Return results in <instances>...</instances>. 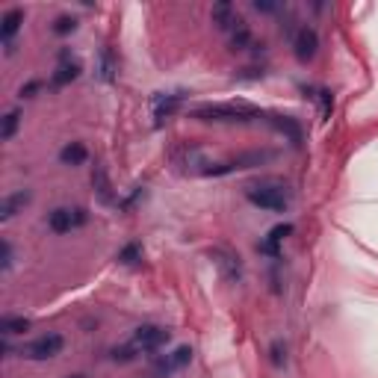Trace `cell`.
Listing matches in <instances>:
<instances>
[{"label": "cell", "mask_w": 378, "mask_h": 378, "mask_svg": "<svg viewBox=\"0 0 378 378\" xmlns=\"http://www.w3.org/2000/svg\"><path fill=\"white\" fill-rule=\"evenodd\" d=\"M21 24H24V12L21 9H9L6 15H4V27H0V39H4V45L6 50L12 53V39H15V33L21 30Z\"/></svg>", "instance_id": "obj_12"}, {"label": "cell", "mask_w": 378, "mask_h": 378, "mask_svg": "<svg viewBox=\"0 0 378 378\" xmlns=\"http://www.w3.org/2000/svg\"><path fill=\"white\" fill-rule=\"evenodd\" d=\"M180 101H184V95H180V92L157 95V101H154V119H157V124H163L166 119H172L175 109L180 107Z\"/></svg>", "instance_id": "obj_11"}, {"label": "cell", "mask_w": 378, "mask_h": 378, "mask_svg": "<svg viewBox=\"0 0 378 378\" xmlns=\"http://www.w3.org/2000/svg\"><path fill=\"white\" fill-rule=\"evenodd\" d=\"M86 148H83L80 142H68L62 151H60V160L65 163V166H80V163H86Z\"/></svg>", "instance_id": "obj_16"}, {"label": "cell", "mask_w": 378, "mask_h": 378, "mask_svg": "<svg viewBox=\"0 0 378 378\" xmlns=\"http://www.w3.org/2000/svg\"><path fill=\"white\" fill-rule=\"evenodd\" d=\"M77 74H80V62H77V60H72V53H68V50H62L57 74L50 77V86H57V89H60V86H65V83L77 80Z\"/></svg>", "instance_id": "obj_10"}, {"label": "cell", "mask_w": 378, "mask_h": 378, "mask_svg": "<svg viewBox=\"0 0 378 378\" xmlns=\"http://www.w3.org/2000/svg\"><path fill=\"white\" fill-rule=\"evenodd\" d=\"M18 121H21V113H18V109H12V113H6L4 124H0V139H12V136H15Z\"/></svg>", "instance_id": "obj_20"}, {"label": "cell", "mask_w": 378, "mask_h": 378, "mask_svg": "<svg viewBox=\"0 0 378 378\" xmlns=\"http://www.w3.org/2000/svg\"><path fill=\"white\" fill-rule=\"evenodd\" d=\"M39 92V83L33 80V83H27V86H21V97H33Z\"/></svg>", "instance_id": "obj_26"}, {"label": "cell", "mask_w": 378, "mask_h": 378, "mask_svg": "<svg viewBox=\"0 0 378 378\" xmlns=\"http://www.w3.org/2000/svg\"><path fill=\"white\" fill-rule=\"evenodd\" d=\"M72 378H83V375H72Z\"/></svg>", "instance_id": "obj_28"}, {"label": "cell", "mask_w": 378, "mask_h": 378, "mask_svg": "<svg viewBox=\"0 0 378 378\" xmlns=\"http://www.w3.org/2000/svg\"><path fill=\"white\" fill-rule=\"evenodd\" d=\"M292 50H296L299 62H311L319 50V36L313 27H299L296 36H292Z\"/></svg>", "instance_id": "obj_6"}, {"label": "cell", "mask_w": 378, "mask_h": 378, "mask_svg": "<svg viewBox=\"0 0 378 378\" xmlns=\"http://www.w3.org/2000/svg\"><path fill=\"white\" fill-rule=\"evenodd\" d=\"M269 355H272V363H275V367H284V363H287V346H284L281 340H275L272 349H269Z\"/></svg>", "instance_id": "obj_22"}, {"label": "cell", "mask_w": 378, "mask_h": 378, "mask_svg": "<svg viewBox=\"0 0 378 378\" xmlns=\"http://www.w3.org/2000/svg\"><path fill=\"white\" fill-rule=\"evenodd\" d=\"M27 328H30V319H24V316H4L0 319V331L6 334H24Z\"/></svg>", "instance_id": "obj_18"}, {"label": "cell", "mask_w": 378, "mask_h": 378, "mask_svg": "<svg viewBox=\"0 0 378 378\" xmlns=\"http://www.w3.org/2000/svg\"><path fill=\"white\" fill-rule=\"evenodd\" d=\"M60 352H62V337L60 334H45V337H36L33 343H27L21 349V355L30 358V360H50V358H57Z\"/></svg>", "instance_id": "obj_4"}, {"label": "cell", "mask_w": 378, "mask_h": 378, "mask_svg": "<svg viewBox=\"0 0 378 378\" xmlns=\"http://www.w3.org/2000/svg\"><path fill=\"white\" fill-rule=\"evenodd\" d=\"M290 234H292V225H278V228H272L269 234H266V240L257 245V251H260V255H266V257H278V255H281L284 236H290Z\"/></svg>", "instance_id": "obj_9"}, {"label": "cell", "mask_w": 378, "mask_h": 378, "mask_svg": "<svg viewBox=\"0 0 378 378\" xmlns=\"http://www.w3.org/2000/svg\"><path fill=\"white\" fill-rule=\"evenodd\" d=\"M263 113L257 107L248 104H204L192 109V119L198 121H225V124H243V121H255Z\"/></svg>", "instance_id": "obj_1"}, {"label": "cell", "mask_w": 378, "mask_h": 378, "mask_svg": "<svg viewBox=\"0 0 378 378\" xmlns=\"http://www.w3.org/2000/svg\"><path fill=\"white\" fill-rule=\"evenodd\" d=\"M169 337H172V334L166 328L142 325L133 334V346H136V352H157V349H163L166 343H169Z\"/></svg>", "instance_id": "obj_5"}, {"label": "cell", "mask_w": 378, "mask_h": 378, "mask_svg": "<svg viewBox=\"0 0 378 378\" xmlns=\"http://www.w3.org/2000/svg\"><path fill=\"white\" fill-rule=\"evenodd\" d=\"M0 251H4V269H9V266H12V245L4 243V245H0Z\"/></svg>", "instance_id": "obj_25"}, {"label": "cell", "mask_w": 378, "mask_h": 378, "mask_svg": "<svg viewBox=\"0 0 378 378\" xmlns=\"http://www.w3.org/2000/svg\"><path fill=\"white\" fill-rule=\"evenodd\" d=\"M119 260H121V263H136V260H142V245H139V243L124 245V248L119 251Z\"/></svg>", "instance_id": "obj_21"}, {"label": "cell", "mask_w": 378, "mask_h": 378, "mask_svg": "<svg viewBox=\"0 0 378 378\" xmlns=\"http://www.w3.org/2000/svg\"><path fill=\"white\" fill-rule=\"evenodd\" d=\"M213 260L228 281H240V275H243L240 255H234V251H228V248H213Z\"/></svg>", "instance_id": "obj_8"}, {"label": "cell", "mask_w": 378, "mask_h": 378, "mask_svg": "<svg viewBox=\"0 0 378 378\" xmlns=\"http://www.w3.org/2000/svg\"><path fill=\"white\" fill-rule=\"evenodd\" d=\"M92 184H95V189H97V195H101V201H113V192H109V189H113V187H109V180H107V172L101 169V166H97V169L92 172Z\"/></svg>", "instance_id": "obj_17"}, {"label": "cell", "mask_w": 378, "mask_h": 378, "mask_svg": "<svg viewBox=\"0 0 378 378\" xmlns=\"http://www.w3.org/2000/svg\"><path fill=\"white\" fill-rule=\"evenodd\" d=\"M255 9H260V12H275L278 6H275V4H255Z\"/></svg>", "instance_id": "obj_27"}, {"label": "cell", "mask_w": 378, "mask_h": 378, "mask_svg": "<svg viewBox=\"0 0 378 378\" xmlns=\"http://www.w3.org/2000/svg\"><path fill=\"white\" fill-rule=\"evenodd\" d=\"M248 201L255 207H263V210H272V213H278V210H287L290 204V192L287 187L281 184H272V180H266V184H255L248 187Z\"/></svg>", "instance_id": "obj_2"}, {"label": "cell", "mask_w": 378, "mask_h": 378, "mask_svg": "<svg viewBox=\"0 0 378 378\" xmlns=\"http://www.w3.org/2000/svg\"><path fill=\"white\" fill-rule=\"evenodd\" d=\"M231 45H234V50H243V48L251 45V33H248V27L243 21H236V27L231 30Z\"/></svg>", "instance_id": "obj_19"}, {"label": "cell", "mask_w": 378, "mask_h": 378, "mask_svg": "<svg viewBox=\"0 0 378 378\" xmlns=\"http://www.w3.org/2000/svg\"><path fill=\"white\" fill-rule=\"evenodd\" d=\"M86 219L89 213L83 207H60V210H53V213L48 216V225L53 234H68V231H74L80 225H86Z\"/></svg>", "instance_id": "obj_3"}, {"label": "cell", "mask_w": 378, "mask_h": 378, "mask_svg": "<svg viewBox=\"0 0 378 378\" xmlns=\"http://www.w3.org/2000/svg\"><path fill=\"white\" fill-rule=\"evenodd\" d=\"M113 72H116V68H113V53L104 50V57H101V80H107V83H109V80L116 77Z\"/></svg>", "instance_id": "obj_23"}, {"label": "cell", "mask_w": 378, "mask_h": 378, "mask_svg": "<svg viewBox=\"0 0 378 378\" xmlns=\"http://www.w3.org/2000/svg\"><path fill=\"white\" fill-rule=\"evenodd\" d=\"M74 27H77L74 18L62 15V18H57V24H53V33H57V36H65V33H74Z\"/></svg>", "instance_id": "obj_24"}, {"label": "cell", "mask_w": 378, "mask_h": 378, "mask_svg": "<svg viewBox=\"0 0 378 378\" xmlns=\"http://www.w3.org/2000/svg\"><path fill=\"white\" fill-rule=\"evenodd\" d=\"M27 201H30V192H27V189H21V192H12V195H6V198H4V204H0V219H4V222H9L12 216H15L18 213V210L27 204Z\"/></svg>", "instance_id": "obj_14"}, {"label": "cell", "mask_w": 378, "mask_h": 378, "mask_svg": "<svg viewBox=\"0 0 378 378\" xmlns=\"http://www.w3.org/2000/svg\"><path fill=\"white\" fill-rule=\"evenodd\" d=\"M189 360H192V349H189V346H177L175 352L163 355V358L157 360V375H172V372H177V370H184Z\"/></svg>", "instance_id": "obj_7"}, {"label": "cell", "mask_w": 378, "mask_h": 378, "mask_svg": "<svg viewBox=\"0 0 378 378\" xmlns=\"http://www.w3.org/2000/svg\"><path fill=\"white\" fill-rule=\"evenodd\" d=\"M213 21H216V27H219V30L231 33L234 27H236V21H240V18L234 15L231 4H216V6H213Z\"/></svg>", "instance_id": "obj_15"}, {"label": "cell", "mask_w": 378, "mask_h": 378, "mask_svg": "<svg viewBox=\"0 0 378 378\" xmlns=\"http://www.w3.org/2000/svg\"><path fill=\"white\" fill-rule=\"evenodd\" d=\"M269 124H272L278 133H284L292 145L302 142V128H299V124L292 121V119H287V116H269Z\"/></svg>", "instance_id": "obj_13"}]
</instances>
